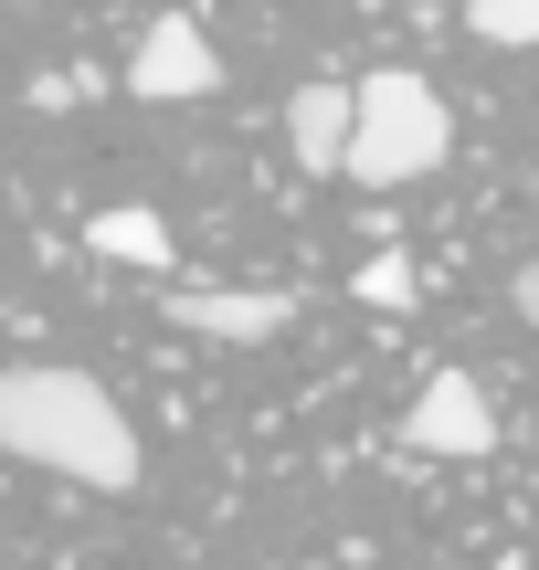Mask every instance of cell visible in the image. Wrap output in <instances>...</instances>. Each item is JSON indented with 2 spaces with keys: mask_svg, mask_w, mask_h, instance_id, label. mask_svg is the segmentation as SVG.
<instances>
[{
  "mask_svg": "<svg viewBox=\"0 0 539 570\" xmlns=\"http://www.w3.org/2000/svg\"><path fill=\"white\" fill-rule=\"evenodd\" d=\"M402 433H413L423 454H498V412H487V381H477V370H434Z\"/></svg>",
  "mask_w": 539,
  "mask_h": 570,
  "instance_id": "cell-5",
  "label": "cell"
},
{
  "mask_svg": "<svg viewBox=\"0 0 539 570\" xmlns=\"http://www.w3.org/2000/svg\"><path fill=\"white\" fill-rule=\"evenodd\" d=\"M508 296H519V317L539 327V254H529V265H519V285H508Z\"/></svg>",
  "mask_w": 539,
  "mask_h": 570,
  "instance_id": "cell-10",
  "label": "cell"
},
{
  "mask_svg": "<svg viewBox=\"0 0 539 570\" xmlns=\"http://www.w3.org/2000/svg\"><path fill=\"white\" fill-rule=\"evenodd\" d=\"M169 317H180L190 338L254 348V338H286V327H296V296H286V285H180V296H169Z\"/></svg>",
  "mask_w": 539,
  "mask_h": 570,
  "instance_id": "cell-4",
  "label": "cell"
},
{
  "mask_svg": "<svg viewBox=\"0 0 539 570\" xmlns=\"http://www.w3.org/2000/svg\"><path fill=\"white\" fill-rule=\"evenodd\" d=\"M465 32L498 42V53H529L539 42V0H465Z\"/></svg>",
  "mask_w": 539,
  "mask_h": 570,
  "instance_id": "cell-9",
  "label": "cell"
},
{
  "mask_svg": "<svg viewBox=\"0 0 539 570\" xmlns=\"http://www.w3.org/2000/svg\"><path fill=\"white\" fill-rule=\"evenodd\" d=\"M85 244H96L106 265H148V275L169 265V223H159V212H138V202H127V212H96Z\"/></svg>",
  "mask_w": 539,
  "mask_h": 570,
  "instance_id": "cell-7",
  "label": "cell"
},
{
  "mask_svg": "<svg viewBox=\"0 0 539 570\" xmlns=\"http://www.w3.org/2000/svg\"><path fill=\"white\" fill-rule=\"evenodd\" d=\"M212 85H223V53L202 42V21H190V11H159L138 32V53H127V96L180 106V96H212Z\"/></svg>",
  "mask_w": 539,
  "mask_h": 570,
  "instance_id": "cell-3",
  "label": "cell"
},
{
  "mask_svg": "<svg viewBox=\"0 0 539 570\" xmlns=\"http://www.w3.org/2000/svg\"><path fill=\"white\" fill-rule=\"evenodd\" d=\"M0 454H21V465H42V475H75V487H96V497H127L148 475L127 412L106 402V381H85V370H0Z\"/></svg>",
  "mask_w": 539,
  "mask_h": 570,
  "instance_id": "cell-1",
  "label": "cell"
},
{
  "mask_svg": "<svg viewBox=\"0 0 539 570\" xmlns=\"http://www.w3.org/2000/svg\"><path fill=\"white\" fill-rule=\"evenodd\" d=\"M350 296L371 306V317H402V306L423 296V275H413V254H371V265L350 275Z\"/></svg>",
  "mask_w": 539,
  "mask_h": 570,
  "instance_id": "cell-8",
  "label": "cell"
},
{
  "mask_svg": "<svg viewBox=\"0 0 539 570\" xmlns=\"http://www.w3.org/2000/svg\"><path fill=\"white\" fill-rule=\"evenodd\" d=\"M455 159V106L434 96V75L413 63H381V75L350 85V180L360 190H402V180H434Z\"/></svg>",
  "mask_w": 539,
  "mask_h": 570,
  "instance_id": "cell-2",
  "label": "cell"
},
{
  "mask_svg": "<svg viewBox=\"0 0 539 570\" xmlns=\"http://www.w3.org/2000/svg\"><path fill=\"white\" fill-rule=\"evenodd\" d=\"M286 148H296L307 180H329L350 159V85H296L286 96Z\"/></svg>",
  "mask_w": 539,
  "mask_h": 570,
  "instance_id": "cell-6",
  "label": "cell"
}]
</instances>
